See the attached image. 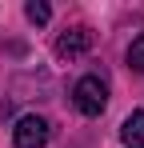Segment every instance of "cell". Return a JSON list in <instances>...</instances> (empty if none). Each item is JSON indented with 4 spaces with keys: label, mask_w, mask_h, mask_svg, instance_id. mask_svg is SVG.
<instances>
[{
    "label": "cell",
    "mask_w": 144,
    "mask_h": 148,
    "mask_svg": "<svg viewBox=\"0 0 144 148\" xmlns=\"http://www.w3.org/2000/svg\"><path fill=\"white\" fill-rule=\"evenodd\" d=\"M12 144L16 148H44L48 144V120L44 116H20L12 128Z\"/></svg>",
    "instance_id": "2"
},
{
    "label": "cell",
    "mask_w": 144,
    "mask_h": 148,
    "mask_svg": "<svg viewBox=\"0 0 144 148\" xmlns=\"http://www.w3.org/2000/svg\"><path fill=\"white\" fill-rule=\"evenodd\" d=\"M72 104L80 116H100L104 104H108V84L100 76H80L76 88H72Z\"/></svg>",
    "instance_id": "1"
},
{
    "label": "cell",
    "mask_w": 144,
    "mask_h": 148,
    "mask_svg": "<svg viewBox=\"0 0 144 148\" xmlns=\"http://www.w3.org/2000/svg\"><path fill=\"white\" fill-rule=\"evenodd\" d=\"M24 16H28L32 24H48V20H52V8H48L44 0H28V4H24Z\"/></svg>",
    "instance_id": "5"
},
{
    "label": "cell",
    "mask_w": 144,
    "mask_h": 148,
    "mask_svg": "<svg viewBox=\"0 0 144 148\" xmlns=\"http://www.w3.org/2000/svg\"><path fill=\"white\" fill-rule=\"evenodd\" d=\"M88 44H92V32L80 24V28H68L60 40H56V56L60 60H76V56H84L88 52Z\"/></svg>",
    "instance_id": "3"
},
{
    "label": "cell",
    "mask_w": 144,
    "mask_h": 148,
    "mask_svg": "<svg viewBox=\"0 0 144 148\" xmlns=\"http://www.w3.org/2000/svg\"><path fill=\"white\" fill-rule=\"evenodd\" d=\"M120 140L128 148H144V108H136L128 120L120 124Z\"/></svg>",
    "instance_id": "4"
},
{
    "label": "cell",
    "mask_w": 144,
    "mask_h": 148,
    "mask_svg": "<svg viewBox=\"0 0 144 148\" xmlns=\"http://www.w3.org/2000/svg\"><path fill=\"white\" fill-rule=\"evenodd\" d=\"M128 68L132 72H144V36H136L128 44Z\"/></svg>",
    "instance_id": "6"
}]
</instances>
